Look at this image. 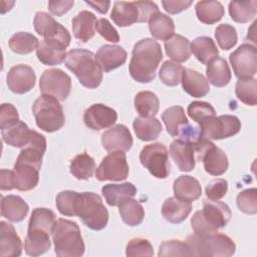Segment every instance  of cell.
Masks as SVG:
<instances>
[{
  "instance_id": "1",
  "label": "cell",
  "mask_w": 257,
  "mask_h": 257,
  "mask_svg": "<svg viewBox=\"0 0 257 257\" xmlns=\"http://www.w3.org/2000/svg\"><path fill=\"white\" fill-rule=\"evenodd\" d=\"M162 59L163 52L159 42L152 38L138 41L134 46L128 66L131 76L141 83L151 82Z\"/></svg>"
},
{
  "instance_id": "2",
  "label": "cell",
  "mask_w": 257,
  "mask_h": 257,
  "mask_svg": "<svg viewBox=\"0 0 257 257\" xmlns=\"http://www.w3.org/2000/svg\"><path fill=\"white\" fill-rule=\"evenodd\" d=\"M65 66L87 88H96L102 81V69L95 55L89 50L79 48L69 50L65 58Z\"/></svg>"
},
{
  "instance_id": "3",
  "label": "cell",
  "mask_w": 257,
  "mask_h": 257,
  "mask_svg": "<svg viewBox=\"0 0 257 257\" xmlns=\"http://www.w3.org/2000/svg\"><path fill=\"white\" fill-rule=\"evenodd\" d=\"M55 254L59 257H80L85 245L78 225L70 220L59 218L52 229Z\"/></svg>"
},
{
  "instance_id": "4",
  "label": "cell",
  "mask_w": 257,
  "mask_h": 257,
  "mask_svg": "<svg viewBox=\"0 0 257 257\" xmlns=\"http://www.w3.org/2000/svg\"><path fill=\"white\" fill-rule=\"evenodd\" d=\"M185 242L192 256L229 257L236 251L234 241L229 236L218 232L205 235L193 234L188 236Z\"/></svg>"
},
{
  "instance_id": "5",
  "label": "cell",
  "mask_w": 257,
  "mask_h": 257,
  "mask_svg": "<svg viewBox=\"0 0 257 257\" xmlns=\"http://www.w3.org/2000/svg\"><path fill=\"white\" fill-rule=\"evenodd\" d=\"M75 214L92 230L105 228L108 222V211L104 207L99 195L92 192L78 193Z\"/></svg>"
},
{
  "instance_id": "6",
  "label": "cell",
  "mask_w": 257,
  "mask_h": 257,
  "mask_svg": "<svg viewBox=\"0 0 257 257\" xmlns=\"http://www.w3.org/2000/svg\"><path fill=\"white\" fill-rule=\"evenodd\" d=\"M32 112L36 124L46 133L60 130L65 123V116L59 100L48 94H42L33 103Z\"/></svg>"
},
{
  "instance_id": "7",
  "label": "cell",
  "mask_w": 257,
  "mask_h": 257,
  "mask_svg": "<svg viewBox=\"0 0 257 257\" xmlns=\"http://www.w3.org/2000/svg\"><path fill=\"white\" fill-rule=\"evenodd\" d=\"M169 151L161 143L145 146L140 154L141 164L158 179H166L170 174Z\"/></svg>"
},
{
  "instance_id": "8",
  "label": "cell",
  "mask_w": 257,
  "mask_h": 257,
  "mask_svg": "<svg viewBox=\"0 0 257 257\" xmlns=\"http://www.w3.org/2000/svg\"><path fill=\"white\" fill-rule=\"evenodd\" d=\"M39 88L42 94L52 95L58 100H64L71 90V78L63 70L51 68L45 70L40 76Z\"/></svg>"
},
{
  "instance_id": "9",
  "label": "cell",
  "mask_w": 257,
  "mask_h": 257,
  "mask_svg": "<svg viewBox=\"0 0 257 257\" xmlns=\"http://www.w3.org/2000/svg\"><path fill=\"white\" fill-rule=\"evenodd\" d=\"M202 136L208 140H223L235 136L241 130V121L235 115L213 116L201 126Z\"/></svg>"
},
{
  "instance_id": "10",
  "label": "cell",
  "mask_w": 257,
  "mask_h": 257,
  "mask_svg": "<svg viewBox=\"0 0 257 257\" xmlns=\"http://www.w3.org/2000/svg\"><path fill=\"white\" fill-rule=\"evenodd\" d=\"M128 165L123 152H110L105 156L95 171L98 181H123L128 176Z\"/></svg>"
},
{
  "instance_id": "11",
  "label": "cell",
  "mask_w": 257,
  "mask_h": 257,
  "mask_svg": "<svg viewBox=\"0 0 257 257\" xmlns=\"http://www.w3.org/2000/svg\"><path fill=\"white\" fill-rule=\"evenodd\" d=\"M235 75L239 78H251L257 70V49L254 44L244 43L229 56Z\"/></svg>"
},
{
  "instance_id": "12",
  "label": "cell",
  "mask_w": 257,
  "mask_h": 257,
  "mask_svg": "<svg viewBox=\"0 0 257 257\" xmlns=\"http://www.w3.org/2000/svg\"><path fill=\"white\" fill-rule=\"evenodd\" d=\"M33 25L37 34L43 36L44 39L58 41L66 47L69 45L71 39L69 32L48 13L43 11L37 12L34 16Z\"/></svg>"
},
{
  "instance_id": "13",
  "label": "cell",
  "mask_w": 257,
  "mask_h": 257,
  "mask_svg": "<svg viewBox=\"0 0 257 257\" xmlns=\"http://www.w3.org/2000/svg\"><path fill=\"white\" fill-rule=\"evenodd\" d=\"M117 119L116 111L102 103H94L85 109L83 120L85 125L92 131L107 128L115 123Z\"/></svg>"
},
{
  "instance_id": "14",
  "label": "cell",
  "mask_w": 257,
  "mask_h": 257,
  "mask_svg": "<svg viewBox=\"0 0 257 257\" xmlns=\"http://www.w3.org/2000/svg\"><path fill=\"white\" fill-rule=\"evenodd\" d=\"M35 81L34 70L26 64L15 65L7 73V85L14 93L23 94L28 92L34 87Z\"/></svg>"
},
{
  "instance_id": "15",
  "label": "cell",
  "mask_w": 257,
  "mask_h": 257,
  "mask_svg": "<svg viewBox=\"0 0 257 257\" xmlns=\"http://www.w3.org/2000/svg\"><path fill=\"white\" fill-rule=\"evenodd\" d=\"M46 151V139L43 135L33 131L30 142L22 148L17 157L16 164H24L35 167L40 170L42 165V158Z\"/></svg>"
},
{
  "instance_id": "16",
  "label": "cell",
  "mask_w": 257,
  "mask_h": 257,
  "mask_svg": "<svg viewBox=\"0 0 257 257\" xmlns=\"http://www.w3.org/2000/svg\"><path fill=\"white\" fill-rule=\"evenodd\" d=\"M133 137L130 130L123 124H115L101 135L102 147L107 152H127L133 146Z\"/></svg>"
},
{
  "instance_id": "17",
  "label": "cell",
  "mask_w": 257,
  "mask_h": 257,
  "mask_svg": "<svg viewBox=\"0 0 257 257\" xmlns=\"http://www.w3.org/2000/svg\"><path fill=\"white\" fill-rule=\"evenodd\" d=\"M170 155L180 171L190 172L195 168L196 153L194 143L177 139L170 146Z\"/></svg>"
},
{
  "instance_id": "18",
  "label": "cell",
  "mask_w": 257,
  "mask_h": 257,
  "mask_svg": "<svg viewBox=\"0 0 257 257\" xmlns=\"http://www.w3.org/2000/svg\"><path fill=\"white\" fill-rule=\"evenodd\" d=\"M202 214L207 223L217 231L225 227L232 217V212L227 204L210 199L204 200Z\"/></svg>"
},
{
  "instance_id": "19",
  "label": "cell",
  "mask_w": 257,
  "mask_h": 257,
  "mask_svg": "<svg viewBox=\"0 0 257 257\" xmlns=\"http://www.w3.org/2000/svg\"><path fill=\"white\" fill-rule=\"evenodd\" d=\"M127 53L119 45L104 44L96 52L95 58L102 71L109 72L121 66L126 60Z\"/></svg>"
},
{
  "instance_id": "20",
  "label": "cell",
  "mask_w": 257,
  "mask_h": 257,
  "mask_svg": "<svg viewBox=\"0 0 257 257\" xmlns=\"http://www.w3.org/2000/svg\"><path fill=\"white\" fill-rule=\"evenodd\" d=\"M22 253V242L13 225L0 222V256L15 257Z\"/></svg>"
},
{
  "instance_id": "21",
  "label": "cell",
  "mask_w": 257,
  "mask_h": 257,
  "mask_svg": "<svg viewBox=\"0 0 257 257\" xmlns=\"http://www.w3.org/2000/svg\"><path fill=\"white\" fill-rule=\"evenodd\" d=\"M200 161L203 162L205 171L212 176L223 175L229 166L226 154L213 143L204 151Z\"/></svg>"
},
{
  "instance_id": "22",
  "label": "cell",
  "mask_w": 257,
  "mask_h": 257,
  "mask_svg": "<svg viewBox=\"0 0 257 257\" xmlns=\"http://www.w3.org/2000/svg\"><path fill=\"white\" fill-rule=\"evenodd\" d=\"M66 46L55 40H42L37 49L36 56L40 62L45 65L60 64L66 58Z\"/></svg>"
},
{
  "instance_id": "23",
  "label": "cell",
  "mask_w": 257,
  "mask_h": 257,
  "mask_svg": "<svg viewBox=\"0 0 257 257\" xmlns=\"http://www.w3.org/2000/svg\"><path fill=\"white\" fill-rule=\"evenodd\" d=\"M96 23L97 20L93 13L87 10L80 11L72 19L73 35L79 41L87 42L95 34Z\"/></svg>"
},
{
  "instance_id": "24",
  "label": "cell",
  "mask_w": 257,
  "mask_h": 257,
  "mask_svg": "<svg viewBox=\"0 0 257 257\" xmlns=\"http://www.w3.org/2000/svg\"><path fill=\"white\" fill-rule=\"evenodd\" d=\"M181 82L183 89L193 97L205 96L210 91L209 82L206 77L190 68H184Z\"/></svg>"
},
{
  "instance_id": "25",
  "label": "cell",
  "mask_w": 257,
  "mask_h": 257,
  "mask_svg": "<svg viewBox=\"0 0 257 257\" xmlns=\"http://www.w3.org/2000/svg\"><path fill=\"white\" fill-rule=\"evenodd\" d=\"M33 130H30L25 122L17 120L1 130L3 141L15 148H24L31 140Z\"/></svg>"
},
{
  "instance_id": "26",
  "label": "cell",
  "mask_w": 257,
  "mask_h": 257,
  "mask_svg": "<svg viewBox=\"0 0 257 257\" xmlns=\"http://www.w3.org/2000/svg\"><path fill=\"white\" fill-rule=\"evenodd\" d=\"M191 211V202L181 200L177 197L168 198L162 206L163 217L174 224H179L186 220Z\"/></svg>"
},
{
  "instance_id": "27",
  "label": "cell",
  "mask_w": 257,
  "mask_h": 257,
  "mask_svg": "<svg viewBox=\"0 0 257 257\" xmlns=\"http://www.w3.org/2000/svg\"><path fill=\"white\" fill-rule=\"evenodd\" d=\"M28 204L19 196L8 195L1 198V215L11 222H20L28 214Z\"/></svg>"
},
{
  "instance_id": "28",
  "label": "cell",
  "mask_w": 257,
  "mask_h": 257,
  "mask_svg": "<svg viewBox=\"0 0 257 257\" xmlns=\"http://www.w3.org/2000/svg\"><path fill=\"white\" fill-rule=\"evenodd\" d=\"M139 8L136 1H115L110 13V18L117 26L126 27L135 22H139Z\"/></svg>"
},
{
  "instance_id": "29",
  "label": "cell",
  "mask_w": 257,
  "mask_h": 257,
  "mask_svg": "<svg viewBox=\"0 0 257 257\" xmlns=\"http://www.w3.org/2000/svg\"><path fill=\"white\" fill-rule=\"evenodd\" d=\"M175 197L192 202L199 199L202 195V188L199 181L192 176H180L174 181L173 185Z\"/></svg>"
},
{
  "instance_id": "30",
  "label": "cell",
  "mask_w": 257,
  "mask_h": 257,
  "mask_svg": "<svg viewBox=\"0 0 257 257\" xmlns=\"http://www.w3.org/2000/svg\"><path fill=\"white\" fill-rule=\"evenodd\" d=\"M101 193L109 206H118L125 198H133L137 194V188L130 182L107 184L101 188Z\"/></svg>"
},
{
  "instance_id": "31",
  "label": "cell",
  "mask_w": 257,
  "mask_h": 257,
  "mask_svg": "<svg viewBox=\"0 0 257 257\" xmlns=\"http://www.w3.org/2000/svg\"><path fill=\"white\" fill-rule=\"evenodd\" d=\"M133 126L137 137L145 142L156 140L163 130L161 121L155 116H139L134 120Z\"/></svg>"
},
{
  "instance_id": "32",
  "label": "cell",
  "mask_w": 257,
  "mask_h": 257,
  "mask_svg": "<svg viewBox=\"0 0 257 257\" xmlns=\"http://www.w3.org/2000/svg\"><path fill=\"white\" fill-rule=\"evenodd\" d=\"M167 55L176 62H184L191 56V43L188 38L174 34L165 41Z\"/></svg>"
},
{
  "instance_id": "33",
  "label": "cell",
  "mask_w": 257,
  "mask_h": 257,
  "mask_svg": "<svg viewBox=\"0 0 257 257\" xmlns=\"http://www.w3.org/2000/svg\"><path fill=\"white\" fill-rule=\"evenodd\" d=\"M15 188L19 191H29L34 189L39 181V170L35 167L14 164Z\"/></svg>"
},
{
  "instance_id": "34",
  "label": "cell",
  "mask_w": 257,
  "mask_h": 257,
  "mask_svg": "<svg viewBox=\"0 0 257 257\" xmlns=\"http://www.w3.org/2000/svg\"><path fill=\"white\" fill-rule=\"evenodd\" d=\"M191 51L203 64H209L218 57L219 50L211 37L199 36L191 43Z\"/></svg>"
},
{
  "instance_id": "35",
  "label": "cell",
  "mask_w": 257,
  "mask_h": 257,
  "mask_svg": "<svg viewBox=\"0 0 257 257\" xmlns=\"http://www.w3.org/2000/svg\"><path fill=\"white\" fill-rule=\"evenodd\" d=\"M208 80L216 87H223L231 80V71L224 58L217 57L212 60L206 69Z\"/></svg>"
},
{
  "instance_id": "36",
  "label": "cell",
  "mask_w": 257,
  "mask_h": 257,
  "mask_svg": "<svg viewBox=\"0 0 257 257\" xmlns=\"http://www.w3.org/2000/svg\"><path fill=\"white\" fill-rule=\"evenodd\" d=\"M55 214L47 208H36L32 211L28 223V231H36L47 234H52V229L55 223Z\"/></svg>"
},
{
  "instance_id": "37",
  "label": "cell",
  "mask_w": 257,
  "mask_h": 257,
  "mask_svg": "<svg viewBox=\"0 0 257 257\" xmlns=\"http://www.w3.org/2000/svg\"><path fill=\"white\" fill-rule=\"evenodd\" d=\"M149 29L154 38L166 41L174 35L175 25L171 17L159 11L149 20Z\"/></svg>"
},
{
  "instance_id": "38",
  "label": "cell",
  "mask_w": 257,
  "mask_h": 257,
  "mask_svg": "<svg viewBox=\"0 0 257 257\" xmlns=\"http://www.w3.org/2000/svg\"><path fill=\"white\" fill-rule=\"evenodd\" d=\"M121 220L128 226L140 225L145 217V210L141 203L133 198H125L118 204Z\"/></svg>"
},
{
  "instance_id": "39",
  "label": "cell",
  "mask_w": 257,
  "mask_h": 257,
  "mask_svg": "<svg viewBox=\"0 0 257 257\" xmlns=\"http://www.w3.org/2000/svg\"><path fill=\"white\" fill-rule=\"evenodd\" d=\"M196 15L205 24H214L224 16V7L219 1H199L196 4Z\"/></svg>"
},
{
  "instance_id": "40",
  "label": "cell",
  "mask_w": 257,
  "mask_h": 257,
  "mask_svg": "<svg viewBox=\"0 0 257 257\" xmlns=\"http://www.w3.org/2000/svg\"><path fill=\"white\" fill-rule=\"evenodd\" d=\"M51 246V242L49 239V234L36 232V231H28L27 236L25 238L24 248L25 252L29 256H39L44 254L49 250Z\"/></svg>"
},
{
  "instance_id": "41",
  "label": "cell",
  "mask_w": 257,
  "mask_h": 257,
  "mask_svg": "<svg viewBox=\"0 0 257 257\" xmlns=\"http://www.w3.org/2000/svg\"><path fill=\"white\" fill-rule=\"evenodd\" d=\"M162 119L167 127V132L172 137H178L181 126L189 122L185 110L181 105H174L167 108L162 113Z\"/></svg>"
},
{
  "instance_id": "42",
  "label": "cell",
  "mask_w": 257,
  "mask_h": 257,
  "mask_svg": "<svg viewBox=\"0 0 257 257\" xmlns=\"http://www.w3.org/2000/svg\"><path fill=\"white\" fill-rule=\"evenodd\" d=\"M70 173L78 180H88L95 170V162L86 153L76 155L70 162Z\"/></svg>"
},
{
  "instance_id": "43",
  "label": "cell",
  "mask_w": 257,
  "mask_h": 257,
  "mask_svg": "<svg viewBox=\"0 0 257 257\" xmlns=\"http://www.w3.org/2000/svg\"><path fill=\"white\" fill-rule=\"evenodd\" d=\"M160 107V101L156 93L144 90L135 96V108L141 116H155Z\"/></svg>"
},
{
  "instance_id": "44",
  "label": "cell",
  "mask_w": 257,
  "mask_h": 257,
  "mask_svg": "<svg viewBox=\"0 0 257 257\" xmlns=\"http://www.w3.org/2000/svg\"><path fill=\"white\" fill-rule=\"evenodd\" d=\"M257 1H231L229 3V14L238 23L249 22L256 15Z\"/></svg>"
},
{
  "instance_id": "45",
  "label": "cell",
  "mask_w": 257,
  "mask_h": 257,
  "mask_svg": "<svg viewBox=\"0 0 257 257\" xmlns=\"http://www.w3.org/2000/svg\"><path fill=\"white\" fill-rule=\"evenodd\" d=\"M38 39L28 32H17L9 39L10 49L18 54H27L37 49Z\"/></svg>"
},
{
  "instance_id": "46",
  "label": "cell",
  "mask_w": 257,
  "mask_h": 257,
  "mask_svg": "<svg viewBox=\"0 0 257 257\" xmlns=\"http://www.w3.org/2000/svg\"><path fill=\"white\" fill-rule=\"evenodd\" d=\"M236 96L240 101L247 105L257 103V80L254 77L239 79L235 87Z\"/></svg>"
},
{
  "instance_id": "47",
  "label": "cell",
  "mask_w": 257,
  "mask_h": 257,
  "mask_svg": "<svg viewBox=\"0 0 257 257\" xmlns=\"http://www.w3.org/2000/svg\"><path fill=\"white\" fill-rule=\"evenodd\" d=\"M184 67L174 61H165L159 71V76L162 82L168 86L178 85L182 80Z\"/></svg>"
},
{
  "instance_id": "48",
  "label": "cell",
  "mask_w": 257,
  "mask_h": 257,
  "mask_svg": "<svg viewBox=\"0 0 257 257\" xmlns=\"http://www.w3.org/2000/svg\"><path fill=\"white\" fill-rule=\"evenodd\" d=\"M187 112L189 116L199 124V126L216 114L215 108L211 105V103L206 101L191 102L187 107Z\"/></svg>"
},
{
  "instance_id": "49",
  "label": "cell",
  "mask_w": 257,
  "mask_h": 257,
  "mask_svg": "<svg viewBox=\"0 0 257 257\" xmlns=\"http://www.w3.org/2000/svg\"><path fill=\"white\" fill-rule=\"evenodd\" d=\"M215 38L220 48L224 50H229L233 48L238 40L236 29L232 25L226 23L217 26L215 30Z\"/></svg>"
},
{
  "instance_id": "50",
  "label": "cell",
  "mask_w": 257,
  "mask_h": 257,
  "mask_svg": "<svg viewBox=\"0 0 257 257\" xmlns=\"http://www.w3.org/2000/svg\"><path fill=\"white\" fill-rule=\"evenodd\" d=\"M78 193L75 191H62L56 196V208L60 214L64 216H76L75 204Z\"/></svg>"
},
{
  "instance_id": "51",
  "label": "cell",
  "mask_w": 257,
  "mask_h": 257,
  "mask_svg": "<svg viewBox=\"0 0 257 257\" xmlns=\"http://www.w3.org/2000/svg\"><path fill=\"white\" fill-rule=\"evenodd\" d=\"M240 211L248 215L257 213V190L255 188L246 189L240 192L236 199Z\"/></svg>"
},
{
  "instance_id": "52",
  "label": "cell",
  "mask_w": 257,
  "mask_h": 257,
  "mask_svg": "<svg viewBox=\"0 0 257 257\" xmlns=\"http://www.w3.org/2000/svg\"><path fill=\"white\" fill-rule=\"evenodd\" d=\"M159 256H192L190 248L186 242L181 240L164 241L159 250Z\"/></svg>"
},
{
  "instance_id": "53",
  "label": "cell",
  "mask_w": 257,
  "mask_h": 257,
  "mask_svg": "<svg viewBox=\"0 0 257 257\" xmlns=\"http://www.w3.org/2000/svg\"><path fill=\"white\" fill-rule=\"evenodd\" d=\"M125 255L128 257L134 256H153L154 248L152 244L144 238L132 239L125 248Z\"/></svg>"
},
{
  "instance_id": "54",
  "label": "cell",
  "mask_w": 257,
  "mask_h": 257,
  "mask_svg": "<svg viewBox=\"0 0 257 257\" xmlns=\"http://www.w3.org/2000/svg\"><path fill=\"white\" fill-rule=\"evenodd\" d=\"M228 191V182L225 179H215L211 181L205 189L206 196L210 200H219L225 197Z\"/></svg>"
},
{
  "instance_id": "55",
  "label": "cell",
  "mask_w": 257,
  "mask_h": 257,
  "mask_svg": "<svg viewBox=\"0 0 257 257\" xmlns=\"http://www.w3.org/2000/svg\"><path fill=\"white\" fill-rule=\"evenodd\" d=\"M96 30L107 41H110L112 43H116L119 41V35L116 29L105 18H100L97 20Z\"/></svg>"
},
{
  "instance_id": "56",
  "label": "cell",
  "mask_w": 257,
  "mask_h": 257,
  "mask_svg": "<svg viewBox=\"0 0 257 257\" xmlns=\"http://www.w3.org/2000/svg\"><path fill=\"white\" fill-rule=\"evenodd\" d=\"M17 120H19L17 108L11 103H3L0 110V128L3 130Z\"/></svg>"
},
{
  "instance_id": "57",
  "label": "cell",
  "mask_w": 257,
  "mask_h": 257,
  "mask_svg": "<svg viewBox=\"0 0 257 257\" xmlns=\"http://www.w3.org/2000/svg\"><path fill=\"white\" fill-rule=\"evenodd\" d=\"M191 226L192 229L194 230L195 234L198 235H205V234H211V233H216L217 230L214 229L212 226H210L207 221L205 220L203 214H202V210L201 211H197L192 219H191Z\"/></svg>"
},
{
  "instance_id": "58",
  "label": "cell",
  "mask_w": 257,
  "mask_h": 257,
  "mask_svg": "<svg viewBox=\"0 0 257 257\" xmlns=\"http://www.w3.org/2000/svg\"><path fill=\"white\" fill-rule=\"evenodd\" d=\"M139 8V22H147L153 15L159 12V7L152 1H136Z\"/></svg>"
},
{
  "instance_id": "59",
  "label": "cell",
  "mask_w": 257,
  "mask_h": 257,
  "mask_svg": "<svg viewBox=\"0 0 257 257\" xmlns=\"http://www.w3.org/2000/svg\"><path fill=\"white\" fill-rule=\"evenodd\" d=\"M162 5L164 9L170 13V14H177L182 12L183 10L188 9L192 5V1L188 0H168V1H162Z\"/></svg>"
},
{
  "instance_id": "60",
  "label": "cell",
  "mask_w": 257,
  "mask_h": 257,
  "mask_svg": "<svg viewBox=\"0 0 257 257\" xmlns=\"http://www.w3.org/2000/svg\"><path fill=\"white\" fill-rule=\"evenodd\" d=\"M74 2L73 0H62V1H49L48 9L51 14L54 16H61L66 13L72 6Z\"/></svg>"
},
{
  "instance_id": "61",
  "label": "cell",
  "mask_w": 257,
  "mask_h": 257,
  "mask_svg": "<svg viewBox=\"0 0 257 257\" xmlns=\"http://www.w3.org/2000/svg\"><path fill=\"white\" fill-rule=\"evenodd\" d=\"M0 188L2 191H10L15 189V175L14 170H1V183Z\"/></svg>"
},
{
  "instance_id": "62",
  "label": "cell",
  "mask_w": 257,
  "mask_h": 257,
  "mask_svg": "<svg viewBox=\"0 0 257 257\" xmlns=\"http://www.w3.org/2000/svg\"><path fill=\"white\" fill-rule=\"evenodd\" d=\"M85 3L102 14L107 12L110 5L109 1H85Z\"/></svg>"
}]
</instances>
